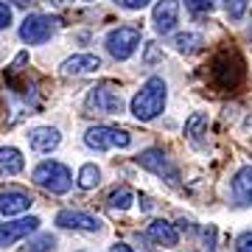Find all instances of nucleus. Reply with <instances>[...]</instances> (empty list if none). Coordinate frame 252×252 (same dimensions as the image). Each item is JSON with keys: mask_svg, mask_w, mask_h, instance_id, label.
I'll return each mask as SVG.
<instances>
[{"mask_svg": "<svg viewBox=\"0 0 252 252\" xmlns=\"http://www.w3.org/2000/svg\"><path fill=\"white\" fill-rule=\"evenodd\" d=\"M165 95H168L165 81H162L160 76H152V79L135 93V98H132V115H135L137 121H154V118L165 109Z\"/></svg>", "mask_w": 252, "mask_h": 252, "instance_id": "obj_1", "label": "nucleus"}, {"mask_svg": "<svg viewBox=\"0 0 252 252\" xmlns=\"http://www.w3.org/2000/svg\"><path fill=\"white\" fill-rule=\"evenodd\" d=\"M247 76V64H244L238 51H219L210 62V81L219 90H235Z\"/></svg>", "mask_w": 252, "mask_h": 252, "instance_id": "obj_2", "label": "nucleus"}, {"mask_svg": "<svg viewBox=\"0 0 252 252\" xmlns=\"http://www.w3.org/2000/svg\"><path fill=\"white\" fill-rule=\"evenodd\" d=\"M31 180L39 185V188L51 190V193H67L73 188V174L67 165L56 160H48V162H39L31 174Z\"/></svg>", "mask_w": 252, "mask_h": 252, "instance_id": "obj_3", "label": "nucleus"}, {"mask_svg": "<svg viewBox=\"0 0 252 252\" xmlns=\"http://www.w3.org/2000/svg\"><path fill=\"white\" fill-rule=\"evenodd\" d=\"M87 109L90 112H101V115H118V112H124V98H121V90H118L115 84H95L90 87L87 93Z\"/></svg>", "mask_w": 252, "mask_h": 252, "instance_id": "obj_4", "label": "nucleus"}, {"mask_svg": "<svg viewBox=\"0 0 252 252\" xmlns=\"http://www.w3.org/2000/svg\"><path fill=\"white\" fill-rule=\"evenodd\" d=\"M84 143L95 149V152H107V149H126L132 143V135L126 129H115V126H93L84 135Z\"/></svg>", "mask_w": 252, "mask_h": 252, "instance_id": "obj_5", "label": "nucleus"}, {"mask_svg": "<svg viewBox=\"0 0 252 252\" xmlns=\"http://www.w3.org/2000/svg\"><path fill=\"white\" fill-rule=\"evenodd\" d=\"M137 165L146 168V171L157 174V177H162L168 185H180V171H177V165L168 160V154L162 152V149H146V152H140L137 154Z\"/></svg>", "mask_w": 252, "mask_h": 252, "instance_id": "obj_6", "label": "nucleus"}, {"mask_svg": "<svg viewBox=\"0 0 252 252\" xmlns=\"http://www.w3.org/2000/svg\"><path fill=\"white\" fill-rule=\"evenodd\" d=\"M59 28L56 17H45V14H28L20 26V39L28 45H42L45 39L54 36V31Z\"/></svg>", "mask_w": 252, "mask_h": 252, "instance_id": "obj_7", "label": "nucleus"}, {"mask_svg": "<svg viewBox=\"0 0 252 252\" xmlns=\"http://www.w3.org/2000/svg\"><path fill=\"white\" fill-rule=\"evenodd\" d=\"M107 51L115 59H129V56L137 51L140 45V31L137 28H129V26H121V28H112L107 34Z\"/></svg>", "mask_w": 252, "mask_h": 252, "instance_id": "obj_8", "label": "nucleus"}, {"mask_svg": "<svg viewBox=\"0 0 252 252\" xmlns=\"http://www.w3.org/2000/svg\"><path fill=\"white\" fill-rule=\"evenodd\" d=\"M56 224L64 230H87V233H98L101 219L84 213V210H59L56 213Z\"/></svg>", "mask_w": 252, "mask_h": 252, "instance_id": "obj_9", "label": "nucleus"}, {"mask_svg": "<svg viewBox=\"0 0 252 252\" xmlns=\"http://www.w3.org/2000/svg\"><path fill=\"white\" fill-rule=\"evenodd\" d=\"M36 227H39V219H36V216L17 219V221H6V224H0V247H11L14 241H20V238L36 233Z\"/></svg>", "mask_w": 252, "mask_h": 252, "instance_id": "obj_10", "label": "nucleus"}, {"mask_svg": "<svg viewBox=\"0 0 252 252\" xmlns=\"http://www.w3.org/2000/svg\"><path fill=\"white\" fill-rule=\"evenodd\" d=\"M177 17H180V0H160L152 14L154 31L157 34H171L174 26H177Z\"/></svg>", "mask_w": 252, "mask_h": 252, "instance_id": "obj_11", "label": "nucleus"}, {"mask_svg": "<svg viewBox=\"0 0 252 252\" xmlns=\"http://www.w3.org/2000/svg\"><path fill=\"white\" fill-rule=\"evenodd\" d=\"M95 70H101V59L95 54H76L62 62L64 76H87V73H95Z\"/></svg>", "mask_w": 252, "mask_h": 252, "instance_id": "obj_12", "label": "nucleus"}, {"mask_svg": "<svg viewBox=\"0 0 252 252\" xmlns=\"http://www.w3.org/2000/svg\"><path fill=\"white\" fill-rule=\"evenodd\" d=\"M31 205H34V199L28 196V193H23V190H3V193H0V213H3V216L26 213Z\"/></svg>", "mask_w": 252, "mask_h": 252, "instance_id": "obj_13", "label": "nucleus"}, {"mask_svg": "<svg viewBox=\"0 0 252 252\" xmlns=\"http://www.w3.org/2000/svg\"><path fill=\"white\" fill-rule=\"evenodd\" d=\"M59 140H62V135L56 132L54 126H39V129H34L28 135V143H31L34 152H54L59 146Z\"/></svg>", "mask_w": 252, "mask_h": 252, "instance_id": "obj_14", "label": "nucleus"}, {"mask_svg": "<svg viewBox=\"0 0 252 252\" xmlns=\"http://www.w3.org/2000/svg\"><path fill=\"white\" fill-rule=\"evenodd\" d=\"M233 196L238 205H252V165L241 168L233 177Z\"/></svg>", "mask_w": 252, "mask_h": 252, "instance_id": "obj_15", "label": "nucleus"}, {"mask_svg": "<svg viewBox=\"0 0 252 252\" xmlns=\"http://www.w3.org/2000/svg\"><path fill=\"white\" fill-rule=\"evenodd\" d=\"M149 238L157 244H162V247H174V244L180 241V235H177V230H174L171 221H165V219H154L152 224H149Z\"/></svg>", "mask_w": 252, "mask_h": 252, "instance_id": "obj_16", "label": "nucleus"}, {"mask_svg": "<svg viewBox=\"0 0 252 252\" xmlns=\"http://www.w3.org/2000/svg\"><path fill=\"white\" fill-rule=\"evenodd\" d=\"M23 165H26V160H23V154L14 146H3L0 149V177H14V174L23 171Z\"/></svg>", "mask_w": 252, "mask_h": 252, "instance_id": "obj_17", "label": "nucleus"}, {"mask_svg": "<svg viewBox=\"0 0 252 252\" xmlns=\"http://www.w3.org/2000/svg\"><path fill=\"white\" fill-rule=\"evenodd\" d=\"M207 129V115L205 112H193V115L185 121V135L193 146H202V135H205Z\"/></svg>", "mask_w": 252, "mask_h": 252, "instance_id": "obj_18", "label": "nucleus"}, {"mask_svg": "<svg viewBox=\"0 0 252 252\" xmlns=\"http://www.w3.org/2000/svg\"><path fill=\"white\" fill-rule=\"evenodd\" d=\"M202 45H205V39H202L199 34H190V31H188V34H177V36H174V48H177L180 54H185V56L196 54Z\"/></svg>", "mask_w": 252, "mask_h": 252, "instance_id": "obj_19", "label": "nucleus"}, {"mask_svg": "<svg viewBox=\"0 0 252 252\" xmlns=\"http://www.w3.org/2000/svg\"><path fill=\"white\" fill-rule=\"evenodd\" d=\"M109 207L112 210H126V207H132V202H135V190L126 188V185H121V188H115L112 193H109Z\"/></svg>", "mask_w": 252, "mask_h": 252, "instance_id": "obj_20", "label": "nucleus"}, {"mask_svg": "<svg viewBox=\"0 0 252 252\" xmlns=\"http://www.w3.org/2000/svg\"><path fill=\"white\" fill-rule=\"evenodd\" d=\"M98 182H101V171H98V165H95V162L81 165V171H79V188L81 190H93Z\"/></svg>", "mask_w": 252, "mask_h": 252, "instance_id": "obj_21", "label": "nucleus"}, {"mask_svg": "<svg viewBox=\"0 0 252 252\" xmlns=\"http://www.w3.org/2000/svg\"><path fill=\"white\" fill-rule=\"evenodd\" d=\"M54 247H56V238L51 233H45V235H36L34 241H28L26 250L28 252H51Z\"/></svg>", "mask_w": 252, "mask_h": 252, "instance_id": "obj_22", "label": "nucleus"}, {"mask_svg": "<svg viewBox=\"0 0 252 252\" xmlns=\"http://www.w3.org/2000/svg\"><path fill=\"white\" fill-rule=\"evenodd\" d=\"M219 0H185V6H188V11H193V14H205V11H213L216 9Z\"/></svg>", "mask_w": 252, "mask_h": 252, "instance_id": "obj_23", "label": "nucleus"}, {"mask_svg": "<svg viewBox=\"0 0 252 252\" xmlns=\"http://www.w3.org/2000/svg\"><path fill=\"white\" fill-rule=\"evenodd\" d=\"M247 3H250V0H224L230 20H241V17H244V11H247Z\"/></svg>", "mask_w": 252, "mask_h": 252, "instance_id": "obj_24", "label": "nucleus"}, {"mask_svg": "<svg viewBox=\"0 0 252 252\" xmlns=\"http://www.w3.org/2000/svg\"><path fill=\"white\" fill-rule=\"evenodd\" d=\"M118 6H124V9H129V11H140V9H146L149 6V0H115Z\"/></svg>", "mask_w": 252, "mask_h": 252, "instance_id": "obj_25", "label": "nucleus"}, {"mask_svg": "<svg viewBox=\"0 0 252 252\" xmlns=\"http://www.w3.org/2000/svg\"><path fill=\"white\" fill-rule=\"evenodd\" d=\"M235 252H252V233L238 235V241H235Z\"/></svg>", "mask_w": 252, "mask_h": 252, "instance_id": "obj_26", "label": "nucleus"}, {"mask_svg": "<svg viewBox=\"0 0 252 252\" xmlns=\"http://www.w3.org/2000/svg\"><path fill=\"white\" fill-rule=\"evenodd\" d=\"M11 26V9L6 3H0V28H9Z\"/></svg>", "mask_w": 252, "mask_h": 252, "instance_id": "obj_27", "label": "nucleus"}, {"mask_svg": "<svg viewBox=\"0 0 252 252\" xmlns=\"http://www.w3.org/2000/svg\"><path fill=\"white\" fill-rule=\"evenodd\" d=\"M109 252H135V250H132L129 244H112V250Z\"/></svg>", "mask_w": 252, "mask_h": 252, "instance_id": "obj_28", "label": "nucleus"}, {"mask_svg": "<svg viewBox=\"0 0 252 252\" xmlns=\"http://www.w3.org/2000/svg\"><path fill=\"white\" fill-rule=\"evenodd\" d=\"M48 6H56V9H62V6H70L73 0H45Z\"/></svg>", "mask_w": 252, "mask_h": 252, "instance_id": "obj_29", "label": "nucleus"}, {"mask_svg": "<svg viewBox=\"0 0 252 252\" xmlns=\"http://www.w3.org/2000/svg\"><path fill=\"white\" fill-rule=\"evenodd\" d=\"M157 56H160V54H157V48H154V45H149V54H146V62H154Z\"/></svg>", "mask_w": 252, "mask_h": 252, "instance_id": "obj_30", "label": "nucleus"}, {"mask_svg": "<svg viewBox=\"0 0 252 252\" xmlns=\"http://www.w3.org/2000/svg\"><path fill=\"white\" fill-rule=\"evenodd\" d=\"M11 3H17V6H28V3H34V0H11Z\"/></svg>", "mask_w": 252, "mask_h": 252, "instance_id": "obj_31", "label": "nucleus"}]
</instances>
